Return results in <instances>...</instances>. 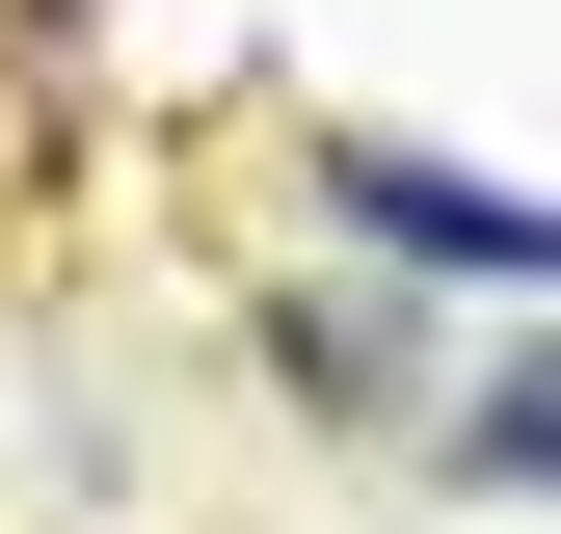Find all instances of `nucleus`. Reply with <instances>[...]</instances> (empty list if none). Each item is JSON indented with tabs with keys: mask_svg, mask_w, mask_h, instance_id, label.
I'll return each mask as SVG.
<instances>
[{
	"mask_svg": "<svg viewBox=\"0 0 561 534\" xmlns=\"http://www.w3.org/2000/svg\"><path fill=\"white\" fill-rule=\"evenodd\" d=\"M321 241L347 267H428V294H481V321L561 294V214H535L508 161H428V134H321Z\"/></svg>",
	"mask_w": 561,
	"mask_h": 534,
	"instance_id": "obj_1",
	"label": "nucleus"
},
{
	"mask_svg": "<svg viewBox=\"0 0 561 534\" xmlns=\"http://www.w3.org/2000/svg\"><path fill=\"white\" fill-rule=\"evenodd\" d=\"M428 481H455V508H561V348H535V294H508V348L455 374V428H428Z\"/></svg>",
	"mask_w": 561,
	"mask_h": 534,
	"instance_id": "obj_2",
	"label": "nucleus"
},
{
	"mask_svg": "<svg viewBox=\"0 0 561 534\" xmlns=\"http://www.w3.org/2000/svg\"><path fill=\"white\" fill-rule=\"evenodd\" d=\"M267 374H295V428H347V454L401 428V321H347V294H267Z\"/></svg>",
	"mask_w": 561,
	"mask_h": 534,
	"instance_id": "obj_3",
	"label": "nucleus"
}]
</instances>
